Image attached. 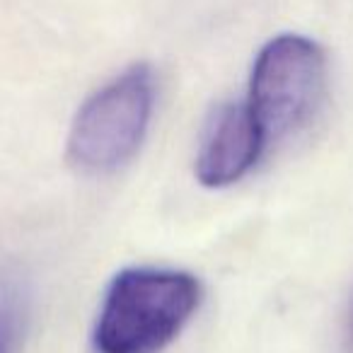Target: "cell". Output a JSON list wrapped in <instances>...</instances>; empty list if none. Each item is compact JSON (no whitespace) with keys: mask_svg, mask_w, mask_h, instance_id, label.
<instances>
[{"mask_svg":"<svg viewBox=\"0 0 353 353\" xmlns=\"http://www.w3.org/2000/svg\"><path fill=\"white\" fill-rule=\"evenodd\" d=\"M201 303L196 276L136 266L114 276L102 298L92 343L97 353H162Z\"/></svg>","mask_w":353,"mask_h":353,"instance_id":"obj_1","label":"cell"},{"mask_svg":"<svg viewBox=\"0 0 353 353\" xmlns=\"http://www.w3.org/2000/svg\"><path fill=\"white\" fill-rule=\"evenodd\" d=\"M155 109V73L136 63L85 99L68 136V157L80 172L107 174L141 148Z\"/></svg>","mask_w":353,"mask_h":353,"instance_id":"obj_2","label":"cell"},{"mask_svg":"<svg viewBox=\"0 0 353 353\" xmlns=\"http://www.w3.org/2000/svg\"><path fill=\"white\" fill-rule=\"evenodd\" d=\"M324 94L327 56L322 46L307 37L281 34L256 56L245 104L271 143L312 121Z\"/></svg>","mask_w":353,"mask_h":353,"instance_id":"obj_3","label":"cell"},{"mask_svg":"<svg viewBox=\"0 0 353 353\" xmlns=\"http://www.w3.org/2000/svg\"><path fill=\"white\" fill-rule=\"evenodd\" d=\"M269 141L245 102L221 104L203 128L196 152V179L221 189L240 182L261 160Z\"/></svg>","mask_w":353,"mask_h":353,"instance_id":"obj_4","label":"cell"},{"mask_svg":"<svg viewBox=\"0 0 353 353\" xmlns=\"http://www.w3.org/2000/svg\"><path fill=\"white\" fill-rule=\"evenodd\" d=\"M30 322L27 293L15 279L0 276V353H22Z\"/></svg>","mask_w":353,"mask_h":353,"instance_id":"obj_5","label":"cell"},{"mask_svg":"<svg viewBox=\"0 0 353 353\" xmlns=\"http://www.w3.org/2000/svg\"><path fill=\"white\" fill-rule=\"evenodd\" d=\"M343 353H353V293L348 300L346 319H343Z\"/></svg>","mask_w":353,"mask_h":353,"instance_id":"obj_6","label":"cell"}]
</instances>
